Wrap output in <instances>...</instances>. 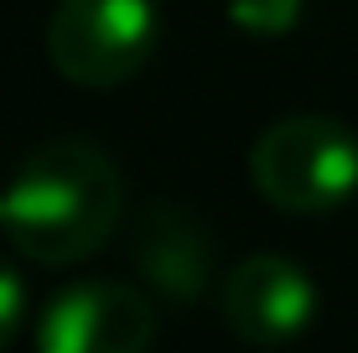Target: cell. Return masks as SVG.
<instances>
[{
  "label": "cell",
  "mask_w": 358,
  "mask_h": 353,
  "mask_svg": "<svg viewBox=\"0 0 358 353\" xmlns=\"http://www.w3.org/2000/svg\"><path fill=\"white\" fill-rule=\"evenodd\" d=\"M317 317V286L286 254H244L224 281V322L250 348H280Z\"/></svg>",
  "instance_id": "cell-5"
},
{
  "label": "cell",
  "mask_w": 358,
  "mask_h": 353,
  "mask_svg": "<svg viewBox=\"0 0 358 353\" xmlns=\"http://www.w3.org/2000/svg\"><path fill=\"white\" fill-rule=\"evenodd\" d=\"M21 322H27V286H21L16 265L0 260V353L16 343Z\"/></svg>",
  "instance_id": "cell-8"
},
{
  "label": "cell",
  "mask_w": 358,
  "mask_h": 353,
  "mask_svg": "<svg viewBox=\"0 0 358 353\" xmlns=\"http://www.w3.org/2000/svg\"><path fill=\"white\" fill-rule=\"evenodd\" d=\"M125 177L104 145L63 136L36 145L6 187V234L36 265H78L115 234Z\"/></svg>",
  "instance_id": "cell-1"
},
{
  "label": "cell",
  "mask_w": 358,
  "mask_h": 353,
  "mask_svg": "<svg viewBox=\"0 0 358 353\" xmlns=\"http://www.w3.org/2000/svg\"><path fill=\"white\" fill-rule=\"evenodd\" d=\"M156 52L151 0H57L47 21V63L78 89L130 83Z\"/></svg>",
  "instance_id": "cell-3"
},
{
  "label": "cell",
  "mask_w": 358,
  "mask_h": 353,
  "mask_svg": "<svg viewBox=\"0 0 358 353\" xmlns=\"http://www.w3.org/2000/svg\"><path fill=\"white\" fill-rule=\"evenodd\" d=\"M130 265L156 296L166 301H197L213 275V239L197 224V213L177 203H151L135 224Z\"/></svg>",
  "instance_id": "cell-6"
},
{
  "label": "cell",
  "mask_w": 358,
  "mask_h": 353,
  "mask_svg": "<svg viewBox=\"0 0 358 353\" xmlns=\"http://www.w3.org/2000/svg\"><path fill=\"white\" fill-rule=\"evenodd\" d=\"M306 0H229V21L244 36H286L301 21Z\"/></svg>",
  "instance_id": "cell-7"
},
{
  "label": "cell",
  "mask_w": 358,
  "mask_h": 353,
  "mask_svg": "<svg viewBox=\"0 0 358 353\" xmlns=\"http://www.w3.org/2000/svg\"><path fill=\"white\" fill-rule=\"evenodd\" d=\"M250 182L280 213H332L358 192V136L332 115H286L260 130Z\"/></svg>",
  "instance_id": "cell-2"
},
{
  "label": "cell",
  "mask_w": 358,
  "mask_h": 353,
  "mask_svg": "<svg viewBox=\"0 0 358 353\" xmlns=\"http://www.w3.org/2000/svg\"><path fill=\"white\" fill-rule=\"evenodd\" d=\"M151 338L156 312L125 281H73L36 322V353H145Z\"/></svg>",
  "instance_id": "cell-4"
},
{
  "label": "cell",
  "mask_w": 358,
  "mask_h": 353,
  "mask_svg": "<svg viewBox=\"0 0 358 353\" xmlns=\"http://www.w3.org/2000/svg\"><path fill=\"white\" fill-rule=\"evenodd\" d=\"M0 224H6V187H0Z\"/></svg>",
  "instance_id": "cell-9"
}]
</instances>
